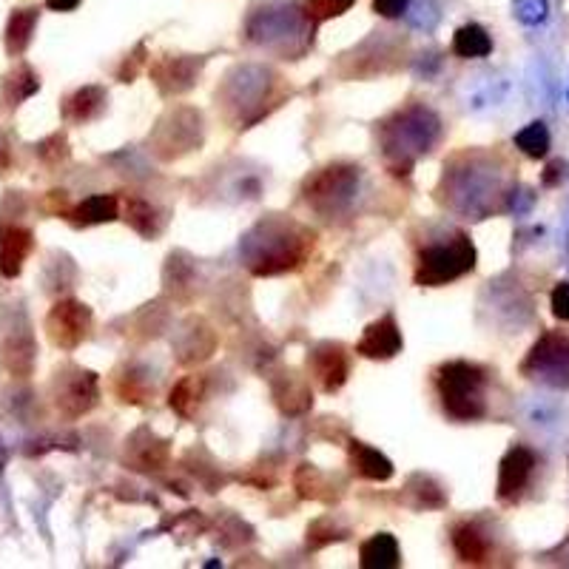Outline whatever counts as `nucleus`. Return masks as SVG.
Here are the masks:
<instances>
[{
  "instance_id": "nucleus-1",
  "label": "nucleus",
  "mask_w": 569,
  "mask_h": 569,
  "mask_svg": "<svg viewBox=\"0 0 569 569\" xmlns=\"http://www.w3.org/2000/svg\"><path fill=\"white\" fill-rule=\"evenodd\" d=\"M262 239L248 242V259H251V271L257 276L285 274L299 268L308 254L313 251V231L294 225V222H262L259 225Z\"/></svg>"
},
{
  "instance_id": "nucleus-2",
  "label": "nucleus",
  "mask_w": 569,
  "mask_h": 569,
  "mask_svg": "<svg viewBox=\"0 0 569 569\" xmlns=\"http://www.w3.org/2000/svg\"><path fill=\"white\" fill-rule=\"evenodd\" d=\"M484 385H487L484 370L470 362H447L436 373L441 407L456 422H476L487 413Z\"/></svg>"
},
{
  "instance_id": "nucleus-3",
  "label": "nucleus",
  "mask_w": 569,
  "mask_h": 569,
  "mask_svg": "<svg viewBox=\"0 0 569 569\" xmlns=\"http://www.w3.org/2000/svg\"><path fill=\"white\" fill-rule=\"evenodd\" d=\"M476 268V248L467 234L456 231L453 239L436 242L419 251L413 282L422 288H439L447 282H456L459 276L470 274Z\"/></svg>"
},
{
  "instance_id": "nucleus-4",
  "label": "nucleus",
  "mask_w": 569,
  "mask_h": 569,
  "mask_svg": "<svg viewBox=\"0 0 569 569\" xmlns=\"http://www.w3.org/2000/svg\"><path fill=\"white\" fill-rule=\"evenodd\" d=\"M382 134H385V154L396 160L393 168H404L407 174L413 160L424 151H430L433 140L439 137V120L433 111L416 106V109L399 111L393 123H385Z\"/></svg>"
},
{
  "instance_id": "nucleus-5",
  "label": "nucleus",
  "mask_w": 569,
  "mask_h": 569,
  "mask_svg": "<svg viewBox=\"0 0 569 569\" xmlns=\"http://www.w3.org/2000/svg\"><path fill=\"white\" fill-rule=\"evenodd\" d=\"M308 23L313 20L305 15L299 0H262V9H251L248 37L265 49H276V43H282L279 49L285 52V43L291 46L294 37L308 35Z\"/></svg>"
},
{
  "instance_id": "nucleus-6",
  "label": "nucleus",
  "mask_w": 569,
  "mask_h": 569,
  "mask_svg": "<svg viewBox=\"0 0 569 569\" xmlns=\"http://www.w3.org/2000/svg\"><path fill=\"white\" fill-rule=\"evenodd\" d=\"M521 373L550 387H569V336L547 333L541 336L524 359Z\"/></svg>"
},
{
  "instance_id": "nucleus-7",
  "label": "nucleus",
  "mask_w": 569,
  "mask_h": 569,
  "mask_svg": "<svg viewBox=\"0 0 569 569\" xmlns=\"http://www.w3.org/2000/svg\"><path fill=\"white\" fill-rule=\"evenodd\" d=\"M92 331V311L83 302L63 299L46 316V333L60 350H74Z\"/></svg>"
},
{
  "instance_id": "nucleus-8",
  "label": "nucleus",
  "mask_w": 569,
  "mask_h": 569,
  "mask_svg": "<svg viewBox=\"0 0 569 569\" xmlns=\"http://www.w3.org/2000/svg\"><path fill=\"white\" fill-rule=\"evenodd\" d=\"M60 376V373H57ZM57 410L63 413V416H69V419H80V416H86L89 410H92L94 404H97V376H94L92 370H72V376L69 373H63L60 379H57Z\"/></svg>"
},
{
  "instance_id": "nucleus-9",
  "label": "nucleus",
  "mask_w": 569,
  "mask_h": 569,
  "mask_svg": "<svg viewBox=\"0 0 569 569\" xmlns=\"http://www.w3.org/2000/svg\"><path fill=\"white\" fill-rule=\"evenodd\" d=\"M356 180H359V168L331 166L308 180L305 194L316 208H333L336 202H345L353 194Z\"/></svg>"
},
{
  "instance_id": "nucleus-10",
  "label": "nucleus",
  "mask_w": 569,
  "mask_h": 569,
  "mask_svg": "<svg viewBox=\"0 0 569 569\" xmlns=\"http://www.w3.org/2000/svg\"><path fill=\"white\" fill-rule=\"evenodd\" d=\"M308 370L325 393H336L348 382L350 359L339 342H322L308 353Z\"/></svg>"
},
{
  "instance_id": "nucleus-11",
  "label": "nucleus",
  "mask_w": 569,
  "mask_h": 569,
  "mask_svg": "<svg viewBox=\"0 0 569 569\" xmlns=\"http://www.w3.org/2000/svg\"><path fill=\"white\" fill-rule=\"evenodd\" d=\"M356 353L365 359H373V362H387L402 353V331H399L393 313H385L382 319H376L373 325L365 328L362 339L356 342Z\"/></svg>"
},
{
  "instance_id": "nucleus-12",
  "label": "nucleus",
  "mask_w": 569,
  "mask_h": 569,
  "mask_svg": "<svg viewBox=\"0 0 569 569\" xmlns=\"http://www.w3.org/2000/svg\"><path fill=\"white\" fill-rule=\"evenodd\" d=\"M200 69L202 60H194V57H163V60L154 63L151 77H154L157 89L168 97V94L188 92L197 83Z\"/></svg>"
},
{
  "instance_id": "nucleus-13",
  "label": "nucleus",
  "mask_w": 569,
  "mask_h": 569,
  "mask_svg": "<svg viewBox=\"0 0 569 569\" xmlns=\"http://www.w3.org/2000/svg\"><path fill=\"white\" fill-rule=\"evenodd\" d=\"M35 251V234L23 225H3L0 228V276L15 279L23 271L26 257Z\"/></svg>"
},
{
  "instance_id": "nucleus-14",
  "label": "nucleus",
  "mask_w": 569,
  "mask_h": 569,
  "mask_svg": "<svg viewBox=\"0 0 569 569\" xmlns=\"http://www.w3.org/2000/svg\"><path fill=\"white\" fill-rule=\"evenodd\" d=\"M535 467V456L527 450V447H513L504 459H501V467H498V498L501 501H510L515 498L524 487L527 481L533 476Z\"/></svg>"
},
{
  "instance_id": "nucleus-15",
  "label": "nucleus",
  "mask_w": 569,
  "mask_h": 569,
  "mask_svg": "<svg viewBox=\"0 0 569 569\" xmlns=\"http://www.w3.org/2000/svg\"><path fill=\"white\" fill-rule=\"evenodd\" d=\"M117 217H120V202L114 194H94L66 211V220L72 222L74 228H92V225L114 222Z\"/></svg>"
},
{
  "instance_id": "nucleus-16",
  "label": "nucleus",
  "mask_w": 569,
  "mask_h": 569,
  "mask_svg": "<svg viewBox=\"0 0 569 569\" xmlns=\"http://www.w3.org/2000/svg\"><path fill=\"white\" fill-rule=\"evenodd\" d=\"M40 89V77L35 74L32 66L26 63H18L12 72L3 77V86H0V109L3 111H15L32 94Z\"/></svg>"
},
{
  "instance_id": "nucleus-17",
  "label": "nucleus",
  "mask_w": 569,
  "mask_h": 569,
  "mask_svg": "<svg viewBox=\"0 0 569 569\" xmlns=\"http://www.w3.org/2000/svg\"><path fill=\"white\" fill-rule=\"evenodd\" d=\"M106 109V92L100 86H83L63 100L66 123H92Z\"/></svg>"
},
{
  "instance_id": "nucleus-18",
  "label": "nucleus",
  "mask_w": 569,
  "mask_h": 569,
  "mask_svg": "<svg viewBox=\"0 0 569 569\" xmlns=\"http://www.w3.org/2000/svg\"><path fill=\"white\" fill-rule=\"evenodd\" d=\"M37 18H40L37 6H23V9H15V12L9 15L6 32H3V46H6L9 55L20 57L29 49L32 35H35Z\"/></svg>"
},
{
  "instance_id": "nucleus-19",
  "label": "nucleus",
  "mask_w": 569,
  "mask_h": 569,
  "mask_svg": "<svg viewBox=\"0 0 569 569\" xmlns=\"http://www.w3.org/2000/svg\"><path fill=\"white\" fill-rule=\"evenodd\" d=\"M359 564H362V569H396L402 564L399 541L390 533H376L362 544Z\"/></svg>"
},
{
  "instance_id": "nucleus-20",
  "label": "nucleus",
  "mask_w": 569,
  "mask_h": 569,
  "mask_svg": "<svg viewBox=\"0 0 569 569\" xmlns=\"http://www.w3.org/2000/svg\"><path fill=\"white\" fill-rule=\"evenodd\" d=\"M350 467L359 478L368 481H387L393 476V464L379 450L368 447L365 441H350Z\"/></svg>"
},
{
  "instance_id": "nucleus-21",
  "label": "nucleus",
  "mask_w": 569,
  "mask_h": 569,
  "mask_svg": "<svg viewBox=\"0 0 569 569\" xmlns=\"http://www.w3.org/2000/svg\"><path fill=\"white\" fill-rule=\"evenodd\" d=\"M274 396L276 404L282 407V413H288V416H299L313 404L311 387L296 373H288L279 385H274Z\"/></svg>"
},
{
  "instance_id": "nucleus-22",
  "label": "nucleus",
  "mask_w": 569,
  "mask_h": 569,
  "mask_svg": "<svg viewBox=\"0 0 569 569\" xmlns=\"http://www.w3.org/2000/svg\"><path fill=\"white\" fill-rule=\"evenodd\" d=\"M453 550L464 564H484L487 555H490V544H487V538L476 524L464 521L453 530Z\"/></svg>"
},
{
  "instance_id": "nucleus-23",
  "label": "nucleus",
  "mask_w": 569,
  "mask_h": 569,
  "mask_svg": "<svg viewBox=\"0 0 569 569\" xmlns=\"http://www.w3.org/2000/svg\"><path fill=\"white\" fill-rule=\"evenodd\" d=\"M202 390H205V379L197 376V373L180 379V382L174 385V390H171V396H168L171 410H174L177 416H183V419H191L202 399Z\"/></svg>"
},
{
  "instance_id": "nucleus-24",
  "label": "nucleus",
  "mask_w": 569,
  "mask_h": 569,
  "mask_svg": "<svg viewBox=\"0 0 569 569\" xmlns=\"http://www.w3.org/2000/svg\"><path fill=\"white\" fill-rule=\"evenodd\" d=\"M453 52L459 57H487L493 52V40H490L484 26L467 23V26H461L456 37H453Z\"/></svg>"
},
{
  "instance_id": "nucleus-25",
  "label": "nucleus",
  "mask_w": 569,
  "mask_h": 569,
  "mask_svg": "<svg viewBox=\"0 0 569 569\" xmlns=\"http://www.w3.org/2000/svg\"><path fill=\"white\" fill-rule=\"evenodd\" d=\"M123 220L129 222L137 234H143V237H148V239L160 234V217H157L154 205L146 200H140V197H131V200H126V217H123Z\"/></svg>"
},
{
  "instance_id": "nucleus-26",
  "label": "nucleus",
  "mask_w": 569,
  "mask_h": 569,
  "mask_svg": "<svg viewBox=\"0 0 569 569\" xmlns=\"http://www.w3.org/2000/svg\"><path fill=\"white\" fill-rule=\"evenodd\" d=\"M515 146L521 148L527 157L541 160L550 151V131H547L544 123H533V126H527V129H521L515 134Z\"/></svg>"
},
{
  "instance_id": "nucleus-27",
  "label": "nucleus",
  "mask_w": 569,
  "mask_h": 569,
  "mask_svg": "<svg viewBox=\"0 0 569 569\" xmlns=\"http://www.w3.org/2000/svg\"><path fill=\"white\" fill-rule=\"evenodd\" d=\"M296 490L302 498H311V501H328V496L322 490H328V481L325 476L313 467V464H302L294 476Z\"/></svg>"
},
{
  "instance_id": "nucleus-28",
  "label": "nucleus",
  "mask_w": 569,
  "mask_h": 569,
  "mask_svg": "<svg viewBox=\"0 0 569 569\" xmlns=\"http://www.w3.org/2000/svg\"><path fill=\"white\" fill-rule=\"evenodd\" d=\"M353 3H356V0H308V3H305V15H308L313 23H325V20L345 15Z\"/></svg>"
},
{
  "instance_id": "nucleus-29",
  "label": "nucleus",
  "mask_w": 569,
  "mask_h": 569,
  "mask_svg": "<svg viewBox=\"0 0 569 569\" xmlns=\"http://www.w3.org/2000/svg\"><path fill=\"white\" fill-rule=\"evenodd\" d=\"M513 12L524 26H538L550 15V3L547 0H513Z\"/></svg>"
},
{
  "instance_id": "nucleus-30",
  "label": "nucleus",
  "mask_w": 569,
  "mask_h": 569,
  "mask_svg": "<svg viewBox=\"0 0 569 569\" xmlns=\"http://www.w3.org/2000/svg\"><path fill=\"white\" fill-rule=\"evenodd\" d=\"M37 157L46 163V166H57L63 160H69V146H66V137L63 134H52L49 140H43L37 146Z\"/></svg>"
},
{
  "instance_id": "nucleus-31",
  "label": "nucleus",
  "mask_w": 569,
  "mask_h": 569,
  "mask_svg": "<svg viewBox=\"0 0 569 569\" xmlns=\"http://www.w3.org/2000/svg\"><path fill=\"white\" fill-rule=\"evenodd\" d=\"M342 538H345V535L336 533L331 518H319V521H313L311 527H308V547H311V550H319V547H325V544H331V541H342Z\"/></svg>"
},
{
  "instance_id": "nucleus-32",
  "label": "nucleus",
  "mask_w": 569,
  "mask_h": 569,
  "mask_svg": "<svg viewBox=\"0 0 569 569\" xmlns=\"http://www.w3.org/2000/svg\"><path fill=\"white\" fill-rule=\"evenodd\" d=\"M552 313H555V319L569 322V282L555 285V291H552Z\"/></svg>"
},
{
  "instance_id": "nucleus-33",
  "label": "nucleus",
  "mask_w": 569,
  "mask_h": 569,
  "mask_svg": "<svg viewBox=\"0 0 569 569\" xmlns=\"http://www.w3.org/2000/svg\"><path fill=\"white\" fill-rule=\"evenodd\" d=\"M407 6H410V0H373V12L387 20L402 18Z\"/></svg>"
},
{
  "instance_id": "nucleus-34",
  "label": "nucleus",
  "mask_w": 569,
  "mask_h": 569,
  "mask_svg": "<svg viewBox=\"0 0 569 569\" xmlns=\"http://www.w3.org/2000/svg\"><path fill=\"white\" fill-rule=\"evenodd\" d=\"M564 163L561 160H555V163H550L547 166V171H544V185H558L561 180H564Z\"/></svg>"
},
{
  "instance_id": "nucleus-35",
  "label": "nucleus",
  "mask_w": 569,
  "mask_h": 569,
  "mask_svg": "<svg viewBox=\"0 0 569 569\" xmlns=\"http://www.w3.org/2000/svg\"><path fill=\"white\" fill-rule=\"evenodd\" d=\"M46 6L55 9V12H72V9L80 6V0H46Z\"/></svg>"
},
{
  "instance_id": "nucleus-36",
  "label": "nucleus",
  "mask_w": 569,
  "mask_h": 569,
  "mask_svg": "<svg viewBox=\"0 0 569 569\" xmlns=\"http://www.w3.org/2000/svg\"><path fill=\"white\" fill-rule=\"evenodd\" d=\"M9 163H12V157H9V143L0 137V171H3V168H9Z\"/></svg>"
}]
</instances>
